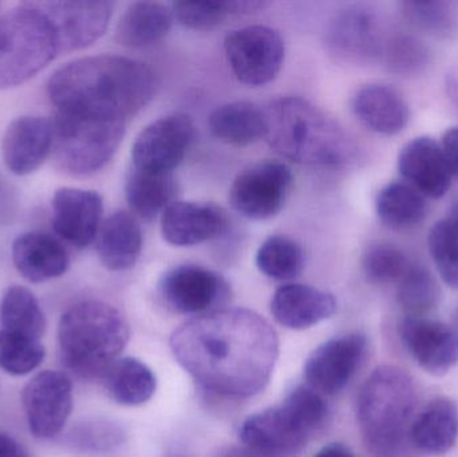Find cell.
Returning <instances> with one entry per match:
<instances>
[{
    "label": "cell",
    "instance_id": "1",
    "mask_svg": "<svg viewBox=\"0 0 458 457\" xmlns=\"http://www.w3.org/2000/svg\"><path fill=\"white\" fill-rule=\"evenodd\" d=\"M171 349L182 369L207 391L247 399L268 385L279 359V337L255 311L225 308L177 327Z\"/></svg>",
    "mask_w": 458,
    "mask_h": 457
},
{
    "label": "cell",
    "instance_id": "2",
    "mask_svg": "<svg viewBox=\"0 0 458 457\" xmlns=\"http://www.w3.org/2000/svg\"><path fill=\"white\" fill-rule=\"evenodd\" d=\"M155 90L152 69L121 55L70 62L54 72L47 85L58 112L125 123L149 104Z\"/></svg>",
    "mask_w": 458,
    "mask_h": 457
},
{
    "label": "cell",
    "instance_id": "3",
    "mask_svg": "<svg viewBox=\"0 0 458 457\" xmlns=\"http://www.w3.org/2000/svg\"><path fill=\"white\" fill-rule=\"evenodd\" d=\"M263 113L264 139L287 160L339 168L354 157V142L344 126L307 99L282 97L269 102Z\"/></svg>",
    "mask_w": 458,
    "mask_h": 457
},
{
    "label": "cell",
    "instance_id": "4",
    "mask_svg": "<svg viewBox=\"0 0 458 457\" xmlns=\"http://www.w3.org/2000/svg\"><path fill=\"white\" fill-rule=\"evenodd\" d=\"M413 378L397 367L374 370L357 399L360 436L374 457H413L411 428L417 418Z\"/></svg>",
    "mask_w": 458,
    "mask_h": 457
},
{
    "label": "cell",
    "instance_id": "5",
    "mask_svg": "<svg viewBox=\"0 0 458 457\" xmlns=\"http://www.w3.org/2000/svg\"><path fill=\"white\" fill-rule=\"evenodd\" d=\"M131 338L125 317L105 302L83 300L64 311L58 326L62 364L83 380L101 378Z\"/></svg>",
    "mask_w": 458,
    "mask_h": 457
},
{
    "label": "cell",
    "instance_id": "6",
    "mask_svg": "<svg viewBox=\"0 0 458 457\" xmlns=\"http://www.w3.org/2000/svg\"><path fill=\"white\" fill-rule=\"evenodd\" d=\"M327 418L323 394L309 385L298 386L282 404L250 416L240 428V440L260 456L295 455L325 427Z\"/></svg>",
    "mask_w": 458,
    "mask_h": 457
},
{
    "label": "cell",
    "instance_id": "7",
    "mask_svg": "<svg viewBox=\"0 0 458 457\" xmlns=\"http://www.w3.org/2000/svg\"><path fill=\"white\" fill-rule=\"evenodd\" d=\"M61 53L58 37L39 3L0 16V89L26 82Z\"/></svg>",
    "mask_w": 458,
    "mask_h": 457
},
{
    "label": "cell",
    "instance_id": "8",
    "mask_svg": "<svg viewBox=\"0 0 458 457\" xmlns=\"http://www.w3.org/2000/svg\"><path fill=\"white\" fill-rule=\"evenodd\" d=\"M126 123L56 113L53 121V152L67 173L89 176L101 171L117 152Z\"/></svg>",
    "mask_w": 458,
    "mask_h": 457
},
{
    "label": "cell",
    "instance_id": "9",
    "mask_svg": "<svg viewBox=\"0 0 458 457\" xmlns=\"http://www.w3.org/2000/svg\"><path fill=\"white\" fill-rule=\"evenodd\" d=\"M225 48L234 77L252 88L274 80L284 62V40L268 26L233 30L225 37Z\"/></svg>",
    "mask_w": 458,
    "mask_h": 457
},
{
    "label": "cell",
    "instance_id": "10",
    "mask_svg": "<svg viewBox=\"0 0 458 457\" xmlns=\"http://www.w3.org/2000/svg\"><path fill=\"white\" fill-rule=\"evenodd\" d=\"M293 173L279 161H261L237 174L229 190V203L250 220L276 216L290 195Z\"/></svg>",
    "mask_w": 458,
    "mask_h": 457
},
{
    "label": "cell",
    "instance_id": "11",
    "mask_svg": "<svg viewBox=\"0 0 458 457\" xmlns=\"http://www.w3.org/2000/svg\"><path fill=\"white\" fill-rule=\"evenodd\" d=\"M160 294L169 309L185 316H206L223 310L231 290L216 271L196 265L169 270L160 282Z\"/></svg>",
    "mask_w": 458,
    "mask_h": 457
},
{
    "label": "cell",
    "instance_id": "12",
    "mask_svg": "<svg viewBox=\"0 0 458 457\" xmlns=\"http://www.w3.org/2000/svg\"><path fill=\"white\" fill-rule=\"evenodd\" d=\"M326 42L336 58L354 64L378 62L386 46L381 19L362 4L349 5L334 15Z\"/></svg>",
    "mask_w": 458,
    "mask_h": 457
},
{
    "label": "cell",
    "instance_id": "13",
    "mask_svg": "<svg viewBox=\"0 0 458 457\" xmlns=\"http://www.w3.org/2000/svg\"><path fill=\"white\" fill-rule=\"evenodd\" d=\"M195 137L192 120L182 113L158 118L137 136L131 147L134 168L174 173Z\"/></svg>",
    "mask_w": 458,
    "mask_h": 457
},
{
    "label": "cell",
    "instance_id": "14",
    "mask_svg": "<svg viewBox=\"0 0 458 457\" xmlns=\"http://www.w3.org/2000/svg\"><path fill=\"white\" fill-rule=\"evenodd\" d=\"M21 400L31 434L37 439H51L72 415V380L66 373L46 370L27 383Z\"/></svg>",
    "mask_w": 458,
    "mask_h": 457
},
{
    "label": "cell",
    "instance_id": "15",
    "mask_svg": "<svg viewBox=\"0 0 458 457\" xmlns=\"http://www.w3.org/2000/svg\"><path fill=\"white\" fill-rule=\"evenodd\" d=\"M365 351L366 338L360 333L326 341L312 351L304 365L306 385L323 396L339 394L360 369Z\"/></svg>",
    "mask_w": 458,
    "mask_h": 457
},
{
    "label": "cell",
    "instance_id": "16",
    "mask_svg": "<svg viewBox=\"0 0 458 457\" xmlns=\"http://www.w3.org/2000/svg\"><path fill=\"white\" fill-rule=\"evenodd\" d=\"M53 23L61 53L89 47L106 32L114 4L104 0L38 2Z\"/></svg>",
    "mask_w": 458,
    "mask_h": 457
},
{
    "label": "cell",
    "instance_id": "17",
    "mask_svg": "<svg viewBox=\"0 0 458 457\" xmlns=\"http://www.w3.org/2000/svg\"><path fill=\"white\" fill-rule=\"evenodd\" d=\"M401 341L414 361L429 375L441 377L458 365V333L443 322L405 317L398 326Z\"/></svg>",
    "mask_w": 458,
    "mask_h": 457
},
{
    "label": "cell",
    "instance_id": "18",
    "mask_svg": "<svg viewBox=\"0 0 458 457\" xmlns=\"http://www.w3.org/2000/svg\"><path fill=\"white\" fill-rule=\"evenodd\" d=\"M104 201L96 190L61 188L53 199V227L64 241L85 249L101 227Z\"/></svg>",
    "mask_w": 458,
    "mask_h": 457
},
{
    "label": "cell",
    "instance_id": "19",
    "mask_svg": "<svg viewBox=\"0 0 458 457\" xmlns=\"http://www.w3.org/2000/svg\"><path fill=\"white\" fill-rule=\"evenodd\" d=\"M2 150L3 160L11 173H32L53 150V123L35 115L16 118L5 131Z\"/></svg>",
    "mask_w": 458,
    "mask_h": 457
},
{
    "label": "cell",
    "instance_id": "20",
    "mask_svg": "<svg viewBox=\"0 0 458 457\" xmlns=\"http://www.w3.org/2000/svg\"><path fill=\"white\" fill-rule=\"evenodd\" d=\"M227 216L214 204L174 201L161 216V233L172 246L192 247L225 233Z\"/></svg>",
    "mask_w": 458,
    "mask_h": 457
},
{
    "label": "cell",
    "instance_id": "21",
    "mask_svg": "<svg viewBox=\"0 0 458 457\" xmlns=\"http://www.w3.org/2000/svg\"><path fill=\"white\" fill-rule=\"evenodd\" d=\"M398 169L408 184L425 198L441 199L452 184L451 169L441 145L432 137L411 140L398 156Z\"/></svg>",
    "mask_w": 458,
    "mask_h": 457
},
{
    "label": "cell",
    "instance_id": "22",
    "mask_svg": "<svg viewBox=\"0 0 458 457\" xmlns=\"http://www.w3.org/2000/svg\"><path fill=\"white\" fill-rule=\"evenodd\" d=\"M335 297L309 284H288L275 292L271 313L275 321L291 330H306L336 311Z\"/></svg>",
    "mask_w": 458,
    "mask_h": 457
},
{
    "label": "cell",
    "instance_id": "23",
    "mask_svg": "<svg viewBox=\"0 0 458 457\" xmlns=\"http://www.w3.org/2000/svg\"><path fill=\"white\" fill-rule=\"evenodd\" d=\"M16 270L31 284L59 278L70 266V255L64 244L45 233H26L13 244Z\"/></svg>",
    "mask_w": 458,
    "mask_h": 457
},
{
    "label": "cell",
    "instance_id": "24",
    "mask_svg": "<svg viewBox=\"0 0 458 457\" xmlns=\"http://www.w3.org/2000/svg\"><path fill=\"white\" fill-rule=\"evenodd\" d=\"M352 107L362 125L382 136H394L408 125V104L392 86H363L355 93Z\"/></svg>",
    "mask_w": 458,
    "mask_h": 457
},
{
    "label": "cell",
    "instance_id": "25",
    "mask_svg": "<svg viewBox=\"0 0 458 457\" xmlns=\"http://www.w3.org/2000/svg\"><path fill=\"white\" fill-rule=\"evenodd\" d=\"M96 244L99 260L107 270H129L141 255V225L129 212H114L99 227Z\"/></svg>",
    "mask_w": 458,
    "mask_h": 457
},
{
    "label": "cell",
    "instance_id": "26",
    "mask_svg": "<svg viewBox=\"0 0 458 457\" xmlns=\"http://www.w3.org/2000/svg\"><path fill=\"white\" fill-rule=\"evenodd\" d=\"M458 440V407L446 397L430 402L417 415L411 428V444L427 455H445Z\"/></svg>",
    "mask_w": 458,
    "mask_h": 457
},
{
    "label": "cell",
    "instance_id": "27",
    "mask_svg": "<svg viewBox=\"0 0 458 457\" xmlns=\"http://www.w3.org/2000/svg\"><path fill=\"white\" fill-rule=\"evenodd\" d=\"M174 21L171 8L161 3H133L118 21V42L131 48L149 47L168 35Z\"/></svg>",
    "mask_w": 458,
    "mask_h": 457
},
{
    "label": "cell",
    "instance_id": "28",
    "mask_svg": "<svg viewBox=\"0 0 458 457\" xmlns=\"http://www.w3.org/2000/svg\"><path fill=\"white\" fill-rule=\"evenodd\" d=\"M110 399L123 407H139L152 399L157 389L155 373L131 357L115 360L101 376Z\"/></svg>",
    "mask_w": 458,
    "mask_h": 457
},
{
    "label": "cell",
    "instance_id": "29",
    "mask_svg": "<svg viewBox=\"0 0 458 457\" xmlns=\"http://www.w3.org/2000/svg\"><path fill=\"white\" fill-rule=\"evenodd\" d=\"M209 129L220 141L247 147L264 139L263 109L252 102L236 101L217 106L209 115Z\"/></svg>",
    "mask_w": 458,
    "mask_h": 457
},
{
    "label": "cell",
    "instance_id": "30",
    "mask_svg": "<svg viewBox=\"0 0 458 457\" xmlns=\"http://www.w3.org/2000/svg\"><path fill=\"white\" fill-rule=\"evenodd\" d=\"M376 209L390 230H413L427 217V198L406 182H393L379 190Z\"/></svg>",
    "mask_w": 458,
    "mask_h": 457
},
{
    "label": "cell",
    "instance_id": "31",
    "mask_svg": "<svg viewBox=\"0 0 458 457\" xmlns=\"http://www.w3.org/2000/svg\"><path fill=\"white\" fill-rule=\"evenodd\" d=\"M176 182L174 173L133 168L126 182V200L131 211L145 220L155 219L174 203Z\"/></svg>",
    "mask_w": 458,
    "mask_h": 457
},
{
    "label": "cell",
    "instance_id": "32",
    "mask_svg": "<svg viewBox=\"0 0 458 457\" xmlns=\"http://www.w3.org/2000/svg\"><path fill=\"white\" fill-rule=\"evenodd\" d=\"M3 330L39 340L45 335L47 322L35 295L23 286H13L0 303Z\"/></svg>",
    "mask_w": 458,
    "mask_h": 457
},
{
    "label": "cell",
    "instance_id": "33",
    "mask_svg": "<svg viewBox=\"0 0 458 457\" xmlns=\"http://www.w3.org/2000/svg\"><path fill=\"white\" fill-rule=\"evenodd\" d=\"M256 266L274 281H293L303 271V250L287 236H269L259 247Z\"/></svg>",
    "mask_w": 458,
    "mask_h": 457
},
{
    "label": "cell",
    "instance_id": "34",
    "mask_svg": "<svg viewBox=\"0 0 458 457\" xmlns=\"http://www.w3.org/2000/svg\"><path fill=\"white\" fill-rule=\"evenodd\" d=\"M437 281L424 266L411 265L398 282L397 300L411 317H422L440 302Z\"/></svg>",
    "mask_w": 458,
    "mask_h": 457
},
{
    "label": "cell",
    "instance_id": "35",
    "mask_svg": "<svg viewBox=\"0 0 458 457\" xmlns=\"http://www.w3.org/2000/svg\"><path fill=\"white\" fill-rule=\"evenodd\" d=\"M45 356V346L39 340L0 330V368L8 375H30L39 368Z\"/></svg>",
    "mask_w": 458,
    "mask_h": 457
},
{
    "label": "cell",
    "instance_id": "36",
    "mask_svg": "<svg viewBox=\"0 0 458 457\" xmlns=\"http://www.w3.org/2000/svg\"><path fill=\"white\" fill-rule=\"evenodd\" d=\"M433 263L444 284L458 290V227L449 217L433 225L428 236Z\"/></svg>",
    "mask_w": 458,
    "mask_h": 457
},
{
    "label": "cell",
    "instance_id": "37",
    "mask_svg": "<svg viewBox=\"0 0 458 457\" xmlns=\"http://www.w3.org/2000/svg\"><path fill=\"white\" fill-rule=\"evenodd\" d=\"M411 265L406 255L392 244H374L362 257L363 274L374 284H398Z\"/></svg>",
    "mask_w": 458,
    "mask_h": 457
},
{
    "label": "cell",
    "instance_id": "38",
    "mask_svg": "<svg viewBox=\"0 0 458 457\" xmlns=\"http://www.w3.org/2000/svg\"><path fill=\"white\" fill-rule=\"evenodd\" d=\"M401 13L414 29L429 32L433 35H446L454 30L456 24V13L449 3L425 2L401 3Z\"/></svg>",
    "mask_w": 458,
    "mask_h": 457
},
{
    "label": "cell",
    "instance_id": "39",
    "mask_svg": "<svg viewBox=\"0 0 458 457\" xmlns=\"http://www.w3.org/2000/svg\"><path fill=\"white\" fill-rule=\"evenodd\" d=\"M429 56V50L421 40L411 35L401 34L386 40L382 59L393 72L413 75L427 67Z\"/></svg>",
    "mask_w": 458,
    "mask_h": 457
},
{
    "label": "cell",
    "instance_id": "40",
    "mask_svg": "<svg viewBox=\"0 0 458 457\" xmlns=\"http://www.w3.org/2000/svg\"><path fill=\"white\" fill-rule=\"evenodd\" d=\"M174 21L192 30H207L222 23L228 16L236 15L233 0L206 2H177L172 5Z\"/></svg>",
    "mask_w": 458,
    "mask_h": 457
},
{
    "label": "cell",
    "instance_id": "41",
    "mask_svg": "<svg viewBox=\"0 0 458 457\" xmlns=\"http://www.w3.org/2000/svg\"><path fill=\"white\" fill-rule=\"evenodd\" d=\"M441 149H443L452 174L458 177V126L449 128L444 133Z\"/></svg>",
    "mask_w": 458,
    "mask_h": 457
},
{
    "label": "cell",
    "instance_id": "42",
    "mask_svg": "<svg viewBox=\"0 0 458 457\" xmlns=\"http://www.w3.org/2000/svg\"><path fill=\"white\" fill-rule=\"evenodd\" d=\"M0 457H29V455L13 437L0 432Z\"/></svg>",
    "mask_w": 458,
    "mask_h": 457
},
{
    "label": "cell",
    "instance_id": "43",
    "mask_svg": "<svg viewBox=\"0 0 458 457\" xmlns=\"http://www.w3.org/2000/svg\"><path fill=\"white\" fill-rule=\"evenodd\" d=\"M314 457H357L352 453L346 445L333 443V444L326 445Z\"/></svg>",
    "mask_w": 458,
    "mask_h": 457
},
{
    "label": "cell",
    "instance_id": "44",
    "mask_svg": "<svg viewBox=\"0 0 458 457\" xmlns=\"http://www.w3.org/2000/svg\"><path fill=\"white\" fill-rule=\"evenodd\" d=\"M445 89L451 101L458 106V66L446 75Z\"/></svg>",
    "mask_w": 458,
    "mask_h": 457
},
{
    "label": "cell",
    "instance_id": "45",
    "mask_svg": "<svg viewBox=\"0 0 458 457\" xmlns=\"http://www.w3.org/2000/svg\"><path fill=\"white\" fill-rule=\"evenodd\" d=\"M225 457H264V456H260V455H258V453H228L227 456H225Z\"/></svg>",
    "mask_w": 458,
    "mask_h": 457
},
{
    "label": "cell",
    "instance_id": "46",
    "mask_svg": "<svg viewBox=\"0 0 458 457\" xmlns=\"http://www.w3.org/2000/svg\"><path fill=\"white\" fill-rule=\"evenodd\" d=\"M449 219L458 227V203L452 208L451 214L448 215Z\"/></svg>",
    "mask_w": 458,
    "mask_h": 457
}]
</instances>
